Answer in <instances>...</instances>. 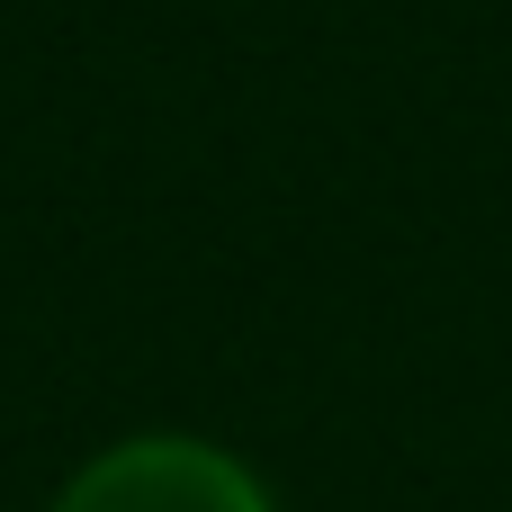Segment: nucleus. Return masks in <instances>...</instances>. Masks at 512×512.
I'll list each match as a JSON object with an SVG mask.
<instances>
[{
  "instance_id": "f257e3e1",
  "label": "nucleus",
  "mask_w": 512,
  "mask_h": 512,
  "mask_svg": "<svg viewBox=\"0 0 512 512\" xmlns=\"http://www.w3.org/2000/svg\"><path fill=\"white\" fill-rule=\"evenodd\" d=\"M54 512H270V495L252 486L243 459L207 450V441H180V432H153V441H117L99 450Z\"/></svg>"
}]
</instances>
